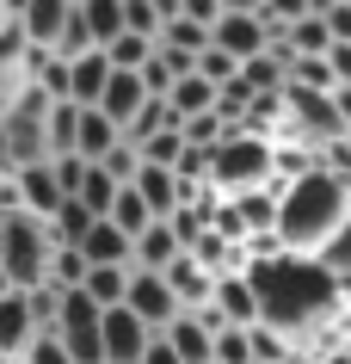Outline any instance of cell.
I'll return each instance as SVG.
<instances>
[{"mask_svg": "<svg viewBox=\"0 0 351 364\" xmlns=\"http://www.w3.org/2000/svg\"><path fill=\"white\" fill-rule=\"evenodd\" d=\"M123 309H130V315H136V321L148 327V333H167V327H173L179 315H185V309H179V296L167 290V278H160V272H130Z\"/></svg>", "mask_w": 351, "mask_h": 364, "instance_id": "obj_6", "label": "cell"}, {"mask_svg": "<svg viewBox=\"0 0 351 364\" xmlns=\"http://www.w3.org/2000/svg\"><path fill=\"white\" fill-rule=\"evenodd\" d=\"M87 296H93L99 309H123V290H130V272H117V266H87Z\"/></svg>", "mask_w": 351, "mask_h": 364, "instance_id": "obj_26", "label": "cell"}, {"mask_svg": "<svg viewBox=\"0 0 351 364\" xmlns=\"http://www.w3.org/2000/svg\"><path fill=\"white\" fill-rule=\"evenodd\" d=\"M50 259H56V235L38 216H6V241H0V272L13 290H43L50 284Z\"/></svg>", "mask_w": 351, "mask_h": 364, "instance_id": "obj_4", "label": "cell"}, {"mask_svg": "<svg viewBox=\"0 0 351 364\" xmlns=\"http://www.w3.org/2000/svg\"><path fill=\"white\" fill-rule=\"evenodd\" d=\"M80 259H87V266H117V272H130L136 241H130L123 229H111V223H93V235L80 241Z\"/></svg>", "mask_w": 351, "mask_h": 364, "instance_id": "obj_17", "label": "cell"}, {"mask_svg": "<svg viewBox=\"0 0 351 364\" xmlns=\"http://www.w3.org/2000/svg\"><path fill=\"white\" fill-rule=\"evenodd\" d=\"M31 340H38V327H31L25 296H19V290H13V296H0V358H25Z\"/></svg>", "mask_w": 351, "mask_h": 364, "instance_id": "obj_18", "label": "cell"}, {"mask_svg": "<svg viewBox=\"0 0 351 364\" xmlns=\"http://www.w3.org/2000/svg\"><path fill=\"white\" fill-rule=\"evenodd\" d=\"M0 296H13V284H6V272H0Z\"/></svg>", "mask_w": 351, "mask_h": 364, "instance_id": "obj_41", "label": "cell"}, {"mask_svg": "<svg viewBox=\"0 0 351 364\" xmlns=\"http://www.w3.org/2000/svg\"><path fill=\"white\" fill-rule=\"evenodd\" d=\"M160 130H179V117H173V105H167V99H148V105L136 112V124L123 130V142H130V149H142V142H155Z\"/></svg>", "mask_w": 351, "mask_h": 364, "instance_id": "obj_25", "label": "cell"}, {"mask_svg": "<svg viewBox=\"0 0 351 364\" xmlns=\"http://www.w3.org/2000/svg\"><path fill=\"white\" fill-rule=\"evenodd\" d=\"M0 364H19V358H0Z\"/></svg>", "mask_w": 351, "mask_h": 364, "instance_id": "obj_44", "label": "cell"}, {"mask_svg": "<svg viewBox=\"0 0 351 364\" xmlns=\"http://www.w3.org/2000/svg\"><path fill=\"white\" fill-rule=\"evenodd\" d=\"M314 13H321L333 43H351V0H314Z\"/></svg>", "mask_w": 351, "mask_h": 364, "instance_id": "obj_35", "label": "cell"}, {"mask_svg": "<svg viewBox=\"0 0 351 364\" xmlns=\"http://www.w3.org/2000/svg\"><path fill=\"white\" fill-rule=\"evenodd\" d=\"M247 278H253V290H259V327L284 333L290 346L314 340L321 327H333L339 315H345V309H339V284H333L314 259L277 253V259L247 266Z\"/></svg>", "mask_w": 351, "mask_h": 364, "instance_id": "obj_1", "label": "cell"}, {"mask_svg": "<svg viewBox=\"0 0 351 364\" xmlns=\"http://www.w3.org/2000/svg\"><path fill=\"white\" fill-rule=\"evenodd\" d=\"M80 284H87L80 247H56V259H50V290H80Z\"/></svg>", "mask_w": 351, "mask_h": 364, "instance_id": "obj_31", "label": "cell"}, {"mask_svg": "<svg viewBox=\"0 0 351 364\" xmlns=\"http://www.w3.org/2000/svg\"><path fill=\"white\" fill-rule=\"evenodd\" d=\"M314 266L327 272V278H333V284H339V290L351 284V223H345V229H339V235H333V241H327V247H321V253H314Z\"/></svg>", "mask_w": 351, "mask_h": 364, "instance_id": "obj_27", "label": "cell"}, {"mask_svg": "<svg viewBox=\"0 0 351 364\" xmlns=\"http://www.w3.org/2000/svg\"><path fill=\"white\" fill-rule=\"evenodd\" d=\"M339 352H345V358H351V327H345V346H339Z\"/></svg>", "mask_w": 351, "mask_h": 364, "instance_id": "obj_42", "label": "cell"}, {"mask_svg": "<svg viewBox=\"0 0 351 364\" xmlns=\"http://www.w3.org/2000/svg\"><path fill=\"white\" fill-rule=\"evenodd\" d=\"M99 173H105L111 186H136V173H142V154L130 149V142H117V149L105 154V161H99Z\"/></svg>", "mask_w": 351, "mask_h": 364, "instance_id": "obj_34", "label": "cell"}, {"mask_svg": "<svg viewBox=\"0 0 351 364\" xmlns=\"http://www.w3.org/2000/svg\"><path fill=\"white\" fill-rule=\"evenodd\" d=\"M0 124H6V154H13V173L43 167V161H50V99H43L38 87H31L13 112L0 117Z\"/></svg>", "mask_w": 351, "mask_h": 364, "instance_id": "obj_5", "label": "cell"}, {"mask_svg": "<svg viewBox=\"0 0 351 364\" xmlns=\"http://www.w3.org/2000/svg\"><path fill=\"white\" fill-rule=\"evenodd\" d=\"M160 278H167V290L179 296V309H210V303H216V278L197 266L191 253H179V259L160 272Z\"/></svg>", "mask_w": 351, "mask_h": 364, "instance_id": "obj_15", "label": "cell"}, {"mask_svg": "<svg viewBox=\"0 0 351 364\" xmlns=\"http://www.w3.org/2000/svg\"><path fill=\"white\" fill-rule=\"evenodd\" d=\"M148 327L130 315V309H105L99 315V346H105V364H142L148 358Z\"/></svg>", "mask_w": 351, "mask_h": 364, "instance_id": "obj_9", "label": "cell"}, {"mask_svg": "<svg viewBox=\"0 0 351 364\" xmlns=\"http://www.w3.org/2000/svg\"><path fill=\"white\" fill-rule=\"evenodd\" d=\"M167 346L179 352V364H216V340L197 327V315H179V321L167 327Z\"/></svg>", "mask_w": 351, "mask_h": 364, "instance_id": "obj_21", "label": "cell"}, {"mask_svg": "<svg viewBox=\"0 0 351 364\" xmlns=\"http://www.w3.org/2000/svg\"><path fill=\"white\" fill-rule=\"evenodd\" d=\"M93 223H99V216L87 210L80 198H62V210L50 216V235H56V247H80V241L93 235Z\"/></svg>", "mask_w": 351, "mask_h": 364, "instance_id": "obj_23", "label": "cell"}, {"mask_svg": "<svg viewBox=\"0 0 351 364\" xmlns=\"http://www.w3.org/2000/svg\"><path fill=\"white\" fill-rule=\"evenodd\" d=\"M142 364H179V352L167 346V333H155V340H148V358H142Z\"/></svg>", "mask_w": 351, "mask_h": 364, "instance_id": "obj_39", "label": "cell"}, {"mask_svg": "<svg viewBox=\"0 0 351 364\" xmlns=\"http://www.w3.org/2000/svg\"><path fill=\"white\" fill-rule=\"evenodd\" d=\"M13 186H19V210H25V216L50 223V216L62 210V186H56V173H50V161H43V167L13 173Z\"/></svg>", "mask_w": 351, "mask_h": 364, "instance_id": "obj_14", "label": "cell"}, {"mask_svg": "<svg viewBox=\"0 0 351 364\" xmlns=\"http://www.w3.org/2000/svg\"><path fill=\"white\" fill-rule=\"evenodd\" d=\"M210 50L234 56L240 68L272 50V43H265V25H259V13H253V0H247V6H222V19H216V31H210Z\"/></svg>", "mask_w": 351, "mask_h": 364, "instance_id": "obj_7", "label": "cell"}, {"mask_svg": "<svg viewBox=\"0 0 351 364\" xmlns=\"http://www.w3.org/2000/svg\"><path fill=\"white\" fill-rule=\"evenodd\" d=\"M272 192H277V247L290 259H314L351 223V186H339L321 167L302 173L296 186H272Z\"/></svg>", "mask_w": 351, "mask_h": 364, "instance_id": "obj_2", "label": "cell"}, {"mask_svg": "<svg viewBox=\"0 0 351 364\" xmlns=\"http://www.w3.org/2000/svg\"><path fill=\"white\" fill-rule=\"evenodd\" d=\"M179 235H173V223H148V229L136 235V259H130V272H167L179 259Z\"/></svg>", "mask_w": 351, "mask_h": 364, "instance_id": "obj_20", "label": "cell"}, {"mask_svg": "<svg viewBox=\"0 0 351 364\" xmlns=\"http://www.w3.org/2000/svg\"><path fill=\"white\" fill-rule=\"evenodd\" d=\"M142 167H167V173H179V154H185V136L179 130H160L155 142H142Z\"/></svg>", "mask_w": 351, "mask_h": 364, "instance_id": "obj_30", "label": "cell"}, {"mask_svg": "<svg viewBox=\"0 0 351 364\" xmlns=\"http://www.w3.org/2000/svg\"><path fill=\"white\" fill-rule=\"evenodd\" d=\"M0 241H6V216H0Z\"/></svg>", "mask_w": 351, "mask_h": 364, "instance_id": "obj_43", "label": "cell"}, {"mask_svg": "<svg viewBox=\"0 0 351 364\" xmlns=\"http://www.w3.org/2000/svg\"><path fill=\"white\" fill-rule=\"evenodd\" d=\"M142 105H148V87H142V75H117V68H111V80H105V99H99L93 112H105L117 130H130Z\"/></svg>", "mask_w": 351, "mask_h": 364, "instance_id": "obj_16", "label": "cell"}, {"mask_svg": "<svg viewBox=\"0 0 351 364\" xmlns=\"http://www.w3.org/2000/svg\"><path fill=\"white\" fill-rule=\"evenodd\" d=\"M105 223H111V229H123V235H130V241H136V235L148 229V223H155V216H148V204H142V198L130 192V186H123V192H117V204H111V216H105Z\"/></svg>", "mask_w": 351, "mask_h": 364, "instance_id": "obj_29", "label": "cell"}, {"mask_svg": "<svg viewBox=\"0 0 351 364\" xmlns=\"http://www.w3.org/2000/svg\"><path fill=\"white\" fill-rule=\"evenodd\" d=\"M105 80H111V62H105V50H87V56H74V62H68V105L93 112L99 99H105Z\"/></svg>", "mask_w": 351, "mask_h": 364, "instance_id": "obj_13", "label": "cell"}, {"mask_svg": "<svg viewBox=\"0 0 351 364\" xmlns=\"http://www.w3.org/2000/svg\"><path fill=\"white\" fill-rule=\"evenodd\" d=\"M80 19H87V38H93V50H105V43L123 38V0H74Z\"/></svg>", "mask_w": 351, "mask_h": 364, "instance_id": "obj_22", "label": "cell"}, {"mask_svg": "<svg viewBox=\"0 0 351 364\" xmlns=\"http://www.w3.org/2000/svg\"><path fill=\"white\" fill-rule=\"evenodd\" d=\"M31 56H38V50L19 38V13H13V25L0 31V117L31 93Z\"/></svg>", "mask_w": 351, "mask_h": 364, "instance_id": "obj_8", "label": "cell"}, {"mask_svg": "<svg viewBox=\"0 0 351 364\" xmlns=\"http://www.w3.org/2000/svg\"><path fill=\"white\" fill-rule=\"evenodd\" d=\"M148 56H155V43H148V38H130V31H123L117 43H105V62H111L117 75H142Z\"/></svg>", "mask_w": 351, "mask_h": 364, "instance_id": "obj_28", "label": "cell"}, {"mask_svg": "<svg viewBox=\"0 0 351 364\" xmlns=\"http://www.w3.org/2000/svg\"><path fill=\"white\" fill-rule=\"evenodd\" d=\"M272 161H277V142H259V136L228 130V136H222V142L210 149L204 186H210L216 198H247V192H265V186H272Z\"/></svg>", "mask_w": 351, "mask_h": 364, "instance_id": "obj_3", "label": "cell"}, {"mask_svg": "<svg viewBox=\"0 0 351 364\" xmlns=\"http://www.w3.org/2000/svg\"><path fill=\"white\" fill-rule=\"evenodd\" d=\"M234 75H240V62H234V56H222V50H204V56H197V80H210L216 93H222V87H228Z\"/></svg>", "mask_w": 351, "mask_h": 364, "instance_id": "obj_36", "label": "cell"}, {"mask_svg": "<svg viewBox=\"0 0 351 364\" xmlns=\"http://www.w3.org/2000/svg\"><path fill=\"white\" fill-rule=\"evenodd\" d=\"M216 315L228 327H259V290L247 272H228V278H216Z\"/></svg>", "mask_w": 351, "mask_h": 364, "instance_id": "obj_12", "label": "cell"}, {"mask_svg": "<svg viewBox=\"0 0 351 364\" xmlns=\"http://www.w3.org/2000/svg\"><path fill=\"white\" fill-rule=\"evenodd\" d=\"M130 192L148 204V216H155V223H173V210L185 204V179H179V173H167V167H142Z\"/></svg>", "mask_w": 351, "mask_h": 364, "instance_id": "obj_11", "label": "cell"}, {"mask_svg": "<svg viewBox=\"0 0 351 364\" xmlns=\"http://www.w3.org/2000/svg\"><path fill=\"white\" fill-rule=\"evenodd\" d=\"M117 142H123V130H117L105 112H80V124H74V154L87 161V167H99Z\"/></svg>", "mask_w": 351, "mask_h": 364, "instance_id": "obj_19", "label": "cell"}, {"mask_svg": "<svg viewBox=\"0 0 351 364\" xmlns=\"http://www.w3.org/2000/svg\"><path fill=\"white\" fill-rule=\"evenodd\" d=\"M50 173H56L62 198H80V179H87V161H80V154H56V161H50Z\"/></svg>", "mask_w": 351, "mask_h": 364, "instance_id": "obj_37", "label": "cell"}, {"mask_svg": "<svg viewBox=\"0 0 351 364\" xmlns=\"http://www.w3.org/2000/svg\"><path fill=\"white\" fill-rule=\"evenodd\" d=\"M0 173H13V154H6V124H0Z\"/></svg>", "mask_w": 351, "mask_h": 364, "instance_id": "obj_40", "label": "cell"}, {"mask_svg": "<svg viewBox=\"0 0 351 364\" xmlns=\"http://www.w3.org/2000/svg\"><path fill=\"white\" fill-rule=\"evenodd\" d=\"M19 364H74V358H68V346H62L56 333H43V340H31V352H25Z\"/></svg>", "mask_w": 351, "mask_h": 364, "instance_id": "obj_38", "label": "cell"}, {"mask_svg": "<svg viewBox=\"0 0 351 364\" xmlns=\"http://www.w3.org/2000/svg\"><path fill=\"white\" fill-rule=\"evenodd\" d=\"M216 364H253V327H222L216 333Z\"/></svg>", "mask_w": 351, "mask_h": 364, "instance_id": "obj_33", "label": "cell"}, {"mask_svg": "<svg viewBox=\"0 0 351 364\" xmlns=\"http://www.w3.org/2000/svg\"><path fill=\"white\" fill-rule=\"evenodd\" d=\"M68 13H74V0H19V38L31 43L38 56H56Z\"/></svg>", "mask_w": 351, "mask_h": 364, "instance_id": "obj_10", "label": "cell"}, {"mask_svg": "<svg viewBox=\"0 0 351 364\" xmlns=\"http://www.w3.org/2000/svg\"><path fill=\"white\" fill-rule=\"evenodd\" d=\"M74 124H80V105H50V161L74 154Z\"/></svg>", "mask_w": 351, "mask_h": 364, "instance_id": "obj_32", "label": "cell"}, {"mask_svg": "<svg viewBox=\"0 0 351 364\" xmlns=\"http://www.w3.org/2000/svg\"><path fill=\"white\" fill-rule=\"evenodd\" d=\"M327 50H333V38H327V25H321V13L308 6V13L290 25V38H284V56L296 62V56H327Z\"/></svg>", "mask_w": 351, "mask_h": 364, "instance_id": "obj_24", "label": "cell"}]
</instances>
